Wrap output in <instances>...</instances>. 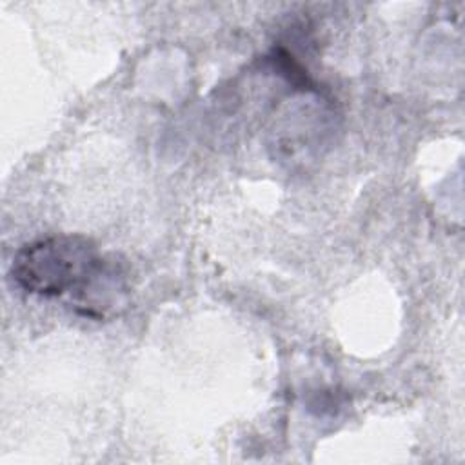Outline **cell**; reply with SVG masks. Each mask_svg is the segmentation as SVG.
<instances>
[{
	"label": "cell",
	"instance_id": "cell-1",
	"mask_svg": "<svg viewBox=\"0 0 465 465\" xmlns=\"http://www.w3.org/2000/svg\"><path fill=\"white\" fill-rule=\"evenodd\" d=\"M104 254L82 234H54L18 249L13 258L15 283L36 296H67L69 300L89 282Z\"/></svg>",
	"mask_w": 465,
	"mask_h": 465
},
{
	"label": "cell",
	"instance_id": "cell-2",
	"mask_svg": "<svg viewBox=\"0 0 465 465\" xmlns=\"http://www.w3.org/2000/svg\"><path fill=\"white\" fill-rule=\"evenodd\" d=\"M129 274L116 256H104L89 282L71 298L74 311L93 320L118 314L127 303Z\"/></svg>",
	"mask_w": 465,
	"mask_h": 465
}]
</instances>
